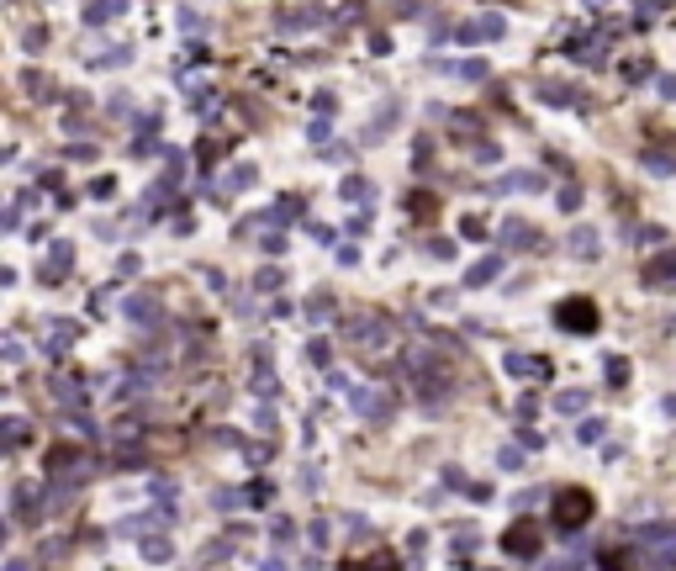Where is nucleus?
<instances>
[{"label": "nucleus", "mask_w": 676, "mask_h": 571, "mask_svg": "<svg viewBox=\"0 0 676 571\" xmlns=\"http://www.w3.org/2000/svg\"><path fill=\"white\" fill-rule=\"evenodd\" d=\"M560 318H566V323H597V312H587L582 302H570V307L560 312Z\"/></svg>", "instance_id": "f257e3e1"}]
</instances>
